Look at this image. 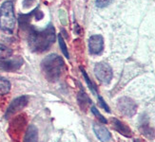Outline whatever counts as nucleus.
I'll use <instances>...</instances> for the list:
<instances>
[{
    "instance_id": "f257e3e1",
    "label": "nucleus",
    "mask_w": 155,
    "mask_h": 142,
    "mask_svg": "<svg viewBox=\"0 0 155 142\" xmlns=\"http://www.w3.org/2000/svg\"><path fill=\"white\" fill-rule=\"evenodd\" d=\"M28 32V43L31 49L35 52L46 51L55 41V30L51 24H49L43 30L31 28Z\"/></svg>"
},
{
    "instance_id": "f03ea898",
    "label": "nucleus",
    "mask_w": 155,
    "mask_h": 142,
    "mask_svg": "<svg viewBox=\"0 0 155 142\" xmlns=\"http://www.w3.org/2000/svg\"><path fill=\"white\" fill-rule=\"evenodd\" d=\"M41 67L45 77L50 82H56L65 69V63L61 56L51 54L44 58Z\"/></svg>"
},
{
    "instance_id": "7ed1b4c3",
    "label": "nucleus",
    "mask_w": 155,
    "mask_h": 142,
    "mask_svg": "<svg viewBox=\"0 0 155 142\" xmlns=\"http://www.w3.org/2000/svg\"><path fill=\"white\" fill-rule=\"evenodd\" d=\"M15 26V16L13 5L11 1H6L0 8V29L4 32L12 34Z\"/></svg>"
},
{
    "instance_id": "20e7f679",
    "label": "nucleus",
    "mask_w": 155,
    "mask_h": 142,
    "mask_svg": "<svg viewBox=\"0 0 155 142\" xmlns=\"http://www.w3.org/2000/svg\"><path fill=\"white\" fill-rule=\"evenodd\" d=\"M117 107L118 110L127 117H132L137 112L136 103L129 97L120 98L117 103Z\"/></svg>"
},
{
    "instance_id": "39448f33",
    "label": "nucleus",
    "mask_w": 155,
    "mask_h": 142,
    "mask_svg": "<svg viewBox=\"0 0 155 142\" xmlns=\"http://www.w3.org/2000/svg\"><path fill=\"white\" fill-rule=\"evenodd\" d=\"M94 73L96 78L103 84H110L112 79V69L107 63H98L94 66Z\"/></svg>"
},
{
    "instance_id": "423d86ee",
    "label": "nucleus",
    "mask_w": 155,
    "mask_h": 142,
    "mask_svg": "<svg viewBox=\"0 0 155 142\" xmlns=\"http://www.w3.org/2000/svg\"><path fill=\"white\" fill-rule=\"evenodd\" d=\"M29 101V98L27 96H20L16 99H13L11 104L9 105L8 109L6 111L5 114V118H10L11 117L15 116L16 113H18L19 111H21L24 107H26V105L28 104Z\"/></svg>"
},
{
    "instance_id": "0eeeda50",
    "label": "nucleus",
    "mask_w": 155,
    "mask_h": 142,
    "mask_svg": "<svg viewBox=\"0 0 155 142\" xmlns=\"http://www.w3.org/2000/svg\"><path fill=\"white\" fill-rule=\"evenodd\" d=\"M89 49L93 55H98L104 49V39L103 37L95 34L90 37L89 39Z\"/></svg>"
},
{
    "instance_id": "6e6552de",
    "label": "nucleus",
    "mask_w": 155,
    "mask_h": 142,
    "mask_svg": "<svg viewBox=\"0 0 155 142\" xmlns=\"http://www.w3.org/2000/svg\"><path fill=\"white\" fill-rule=\"evenodd\" d=\"M25 123L26 119L23 118V116H18L16 118H15L9 129V134H11V137L13 138H19L20 134L24 129Z\"/></svg>"
},
{
    "instance_id": "1a4fd4ad",
    "label": "nucleus",
    "mask_w": 155,
    "mask_h": 142,
    "mask_svg": "<svg viewBox=\"0 0 155 142\" xmlns=\"http://www.w3.org/2000/svg\"><path fill=\"white\" fill-rule=\"evenodd\" d=\"M23 64V59L17 57L12 60L0 61V71H15L17 70Z\"/></svg>"
},
{
    "instance_id": "9d476101",
    "label": "nucleus",
    "mask_w": 155,
    "mask_h": 142,
    "mask_svg": "<svg viewBox=\"0 0 155 142\" xmlns=\"http://www.w3.org/2000/svg\"><path fill=\"white\" fill-rule=\"evenodd\" d=\"M93 132L97 138L102 142H109L111 138V134L107 128L101 124H93Z\"/></svg>"
},
{
    "instance_id": "9b49d317",
    "label": "nucleus",
    "mask_w": 155,
    "mask_h": 142,
    "mask_svg": "<svg viewBox=\"0 0 155 142\" xmlns=\"http://www.w3.org/2000/svg\"><path fill=\"white\" fill-rule=\"evenodd\" d=\"M111 123L113 129L117 131L119 134L126 137H131V130L129 126H127L122 121L117 119V118H111Z\"/></svg>"
},
{
    "instance_id": "f8f14e48",
    "label": "nucleus",
    "mask_w": 155,
    "mask_h": 142,
    "mask_svg": "<svg viewBox=\"0 0 155 142\" xmlns=\"http://www.w3.org/2000/svg\"><path fill=\"white\" fill-rule=\"evenodd\" d=\"M24 142H38V130L35 125H30L26 131Z\"/></svg>"
},
{
    "instance_id": "ddd939ff",
    "label": "nucleus",
    "mask_w": 155,
    "mask_h": 142,
    "mask_svg": "<svg viewBox=\"0 0 155 142\" xmlns=\"http://www.w3.org/2000/svg\"><path fill=\"white\" fill-rule=\"evenodd\" d=\"M77 99H78V103H79L80 108H81V109H83V110L86 109L87 106H89L91 103V99L87 97V95L83 90L79 92Z\"/></svg>"
},
{
    "instance_id": "4468645a",
    "label": "nucleus",
    "mask_w": 155,
    "mask_h": 142,
    "mask_svg": "<svg viewBox=\"0 0 155 142\" xmlns=\"http://www.w3.org/2000/svg\"><path fill=\"white\" fill-rule=\"evenodd\" d=\"M11 90V83L8 80L0 77V96L8 94Z\"/></svg>"
},
{
    "instance_id": "2eb2a0df",
    "label": "nucleus",
    "mask_w": 155,
    "mask_h": 142,
    "mask_svg": "<svg viewBox=\"0 0 155 142\" xmlns=\"http://www.w3.org/2000/svg\"><path fill=\"white\" fill-rule=\"evenodd\" d=\"M12 55V50L9 49L8 46L0 44V59L1 60L8 59Z\"/></svg>"
},
{
    "instance_id": "dca6fc26",
    "label": "nucleus",
    "mask_w": 155,
    "mask_h": 142,
    "mask_svg": "<svg viewBox=\"0 0 155 142\" xmlns=\"http://www.w3.org/2000/svg\"><path fill=\"white\" fill-rule=\"evenodd\" d=\"M141 133L147 137H150V138H152L154 137V132L147 123L142 124V126H141Z\"/></svg>"
},
{
    "instance_id": "f3484780",
    "label": "nucleus",
    "mask_w": 155,
    "mask_h": 142,
    "mask_svg": "<svg viewBox=\"0 0 155 142\" xmlns=\"http://www.w3.org/2000/svg\"><path fill=\"white\" fill-rule=\"evenodd\" d=\"M80 69H81V72H82V74H83V76H84V78H85V80H86V83H87V84L89 85V87H90V89H91V91L93 93V94H96V87L94 86V84L91 83V80H90V78H89V76L87 75V73H86V71L84 70V68H82V67H80Z\"/></svg>"
},
{
    "instance_id": "a211bd4d",
    "label": "nucleus",
    "mask_w": 155,
    "mask_h": 142,
    "mask_svg": "<svg viewBox=\"0 0 155 142\" xmlns=\"http://www.w3.org/2000/svg\"><path fill=\"white\" fill-rule=\"evenodd\" d=\"M58 43H59V46H60V49H61L62 52L64 55L67 57V58H69V52H68V49H67V46L64 42V39L62 38L61 34H59L58 35Z\"/></svg>"
},
{
    "instance_id": "6ab92c4d",
    "label": "nucleus",
    "mask_w": 155,
    "mask_h": 142,
    "mask_svg": "<svg viewBox=\"0 0 155 142\" xmlns=\"http://www.w3.org/2000/svg\"><path fill=\"white\" fill-rule=\"evenodd\" d=\"M91 112H92V114L94 115V116H95V117L101 121V122H103V123H107V120L102 116V115H101V113L98 111V109H97L96 107L92 106V107H91Z\"/></svg>"
},
{
    "instance_id": "aec40b11",
    "label": "nucleus",
    "mask_w": 155,
    "mask_h": 142,
    "mask_svg": "<svg viewBox=\"0 0 155 142\" xmlns=\"http://www.w3.org/2000/svg\"><path fill=\"white\" fill-rule=\"evenodd\" d=\"M113 0H96V6L98 8H106L109 6Z\"/></svg>"
},
{
    "instance_id": "412c9836",
    "label": "nucleus",
    "mask_w": 155,
    "mask_h": 142,
    "mask_svg": "<svg viewBox=\"0 0 155 142\" xmlns=\"http://www.w3.org/2000/svg\"><path fill=\"white\" fill-rule=\"evenodd\" d=\"M98 103H99L100 106L102 107L103 109H105V111H107V113H110V109L109 105L106 103V101L104 100V99L102 97H100V96L98 97Z\"/></svg>"
},
{
    "instance_id": "4be33fe9",
    "label": "nucleus",
    "mask_w": 155,
    "mask_h": 142,
    "mask_svg": "<svg viewBox=\"0 0 155 142\" xmlns=\"http://www.w3.org/2000/svg\"><path fill=\"white\" fill-rule=\"evenodd\" d=\"M65 16H66L65 12L61 10V11H60V17H61V21H62L63 25H65V24H66V22L64 21V17H65Z\"/></svg>"
},
{
    "instance_id": "5701e85b",
    "label": "nucleus",
    "mask_w": 155,
    "mask_h": 142,
    "mask_svg": "<svg viewBox=\"0 0 155 142\" xmlns=\"http://www.w3.org/2000/svg\"><path fill=\"white\" fill-rule=\"evenodd\" d=\"M133 142H141V141H140L139 139H134V141H133Z\"/></svg>"
}]
</instances>
